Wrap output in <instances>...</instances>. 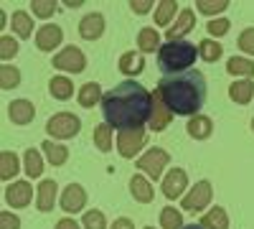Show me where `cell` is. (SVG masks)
I'll return each mask as SVG.
<instances>
[{
  "instance_id": "1",
  "label": "cell",
  "mask_w": 254,
  "mask_h": 229,
  "mask_svg": "<svg viewBox=\"0 0 254 229\" xmlns=\"http://www.w3.org/2000/svg\"><path fill=\"white\" fill-rule=\"evenodd\" d=\"M102 115L110 128H142L153 115V94L132 79L120 81L102 97Z\"/></svg>"
},
{
  "instance_id": "2",
  "label": "cell",
  "mask_w": 254,
  "mask_h": 229,
  "mask_svg": "<svg viewBox=\"0 0 254 229\" xmlns=\"http://www.w3.org/2000/svg\"><path fill=\"white\" fill-rule=\"evenodd\" d=\"M158 92L163 94L168 110L173 115H190L193 117L206 102V76L198 69H188L181 74H171L163 76V81L158 84Z\"/></svg>"
},
{
  "instance_id": "3",
  "label": "cell",
  "mask_w": 254,
  "mask_h": 229,
  "mask_svg": "<svg viewBox=\"0 0 254 229\" xmlns=\"http://www.w3.org/2000/svg\"><path fill=\"white\" fill-rule=\"evenodd\" d=\"M196 56H198V46L188 44V41H168V44L160 46V51H158V69L165 76L188 72L193 67Z\"/></svg>"
},
{
  "instance_id": "4",
  "label": "cell",
  "mask_w": 254,
  "mask_h": 229,
  "mask_svg": "<svg viewBox=\"0 0 254 229\" xmlns=\"http://www.w3.org/2000/svg\"><path fill=\"white\" fill-rule=\"evenodd\" d=\"M46 130H49L51 138L66 140V138L79 135V130H81V120H79L76 115H71V112H59V115H54V117L46 122Z\"/></svg>"
},
{
  "instance_id": "5",
  "label": "cell",
  "mask_w": 254,
  "mask_h": 229,
  "mask_svg": "<svg viewBox=\"0 0 254 229\" xmlns=\"http://www.w3.org/2000/svg\"><path fill=\"white\" fill-rule=\"evenodd\" d=\"M147 133L142 128H130V130H120L117 133V151L122 158H135L137 151L145 145Z\"/></svg>"
},
{
  "instance_id": "6",
  "label": "cell",
  "mask_w": 254,
  "mask_h": 229,
  "mask_svg": "<svg viewBox=\"0 0 254 229\" xmlns=\"http://www.w3.org/2000/svg\"><path fill=\"white\" fill-rule=\"evenodd\" d=\"M168 160H171V155H168L163 148H153V151H147V153L137 160V168H140V171H145V173H147V178L158 181V178H160V173H163V168L168 165Z\"/></svg>"
},
{
  "instance_id": "7",
  "label": "cell",
  "mask_w": 254,
  "mask_h": 229,
  "mask_svg": "<svg viewBox=\"0 0 254 229\" xmlns=\"http://www.w3.org/2000/svg\"><path fill=\"white\" fill-rule=\"evenodd\" d=\"M211 196H214V189H211L208 181H198L193 189H190L183 199V209L186 212H198V209H206Z\"/></svg>"
},
{
  "instance_id": "8",
  "label": "cell",
  "mask_w": 254,
  "mask_h": 229,
  "mask_svg": "<svg viewBox=\"0 0 254 229\" xmlns=\"http://www.w3.org/2000/svg\"><path fill=\"white\" fill-rule=\"evenodd\" d=\"M54 67L56 69H64V72H84V67H87V59H84V54L76 49V46H66L64 51H59L54 56Z\"/></svg>"
},
{
  "instance_id": "9",
  "label": "cell",
  "mask_w": 254,
  "mask_h": 229,
  "mask_svg": "<svg viewBox=\"0 0 254 229\" xmlns=\"http://www.w3.org/2000/svg\"><path fill=\"white\" fill-rule=\"evenodd\" d=\"M84 204H87V191H84L79 183H69L61 194V209L69 212V214H76V212L84 209Z\"/></svg>"
},
{
  "instance_id": "10",
  "label": "cell",
  "mask_w": 254,
  "mask_h": 229,
  "mask_svg": "<svg viewBox=\"0 0 254 229\" xmlns=\"http://www.w3.org/2000/svg\"><path fill=\"white\" fill-rule=\"evenodd\" d=\"M31 199H33V189H31L28 181H15V183H10L8 189H5V201L10 206H15V209L28 206Z\"/></svg>"
},
{
  "instance_id": "11",
  "label": "cell",
  "mask_w": 254,
  "mask_h": 229,
  "mask_svg": "<svg viewBox=\"0 0 254 229\" xmlns=\"http://www.w3.org/2000/svg\"><path fill=\"white\" fill-rule=\"evenodd\" d=\"M171 117H173V112L168 110L163 94L155 89V92H153V115H150V128H153L155 133L165 130L168 125H171Z\"/></svg>"
},
{
  "instance_id": "12",
  "label": "cell",
  "mask_w": 254,
  "mask_h": 229,
  "mask_svg": "<svg viewBox=\"0 0 254 229\" xmlns=\"http://www.w3.org/2000/svg\"><path fill=\"white\" fill-rule=\"evenodd\" d=\"M61 41H64V31H61V26H54V23L41 26L36 33V46L41 51H54Z\"/></svg>"
},
{
  "instance_id": "13",
  "label": "cell",
  "mask_w": 254,
  "mask_h": 229,
  "mask_svg": "<svg viewBox=\"0 0 254 229\" xmlns=\"http://www.w3.org/2000/svg\"><path fill=\"white\" fill-rule=\"evenodd\" d=\"M186 186H188L186 171L183 168H173V171H168V176L163 178V194H165V199H178Z\"/></svg>"
},
{
  "instance_id": "14",
  "label": "cell",
  "mask_w": 254,
  "mask_h": 229,
  "mask_svg": "<svg viewBox=\"0 0 254 229\" xmlns=\"http://www.w3.org/2000/svg\"><path fill=\"white\" fill-rule=\"evenodd\" d=\"M104 33V15L102 13H89L81 18L79 23V36L87 38V41H97Z\"/></svg>"
},
{
  "instance_id": "15",
  "label": "cell",
  "mask_w": 254,
  "mask_h": 229,
  "mask_svg": "<svg viewBox=\"0 0 254 229\" xmlns=\"http://www.w3.org/2000/svg\"><path fill=\"white\" fill-rule=\"evenodd\" d=\"M8 115H10V120L15 125H28L36 117V107L31 105L28 99H15V102L8 105Z\"/></svg>"
},
{
  "instance_id": "16",
  "label": "cell",
  "mask_w": 254,
  "mask_h": 229,
  "mask_svg": "<svg viewBox=\"0 0 254 229\" xmlns=\"http://www.w3.org/2000/svg\"><path fill=\"white\" fill-rule=\"evenodd\" d=\"M193 26H196V15H193V10H190V8H186V10H181V15H178V20H176V26L168 28L165 38H168V41H181V36H186Z\"/></svg>"
},
{
  "instance_id": "17",
  "label": "cell",
  "mask_w": 254,
  "mask_h": 229,
  "mask_svg": "<svg viewBox=\"0 0 254 229\" xmlns=\"http://www.w3.org/2000/svg\"><path fill=\"white\" fill-rule=\"evenodd\" d=\"M211 133H214V122H211V117L193 115L188 120V135L193 140H206V138H211Z\"/></svg>"
},
{
  "instance_id": "18",
  "label": "cell",
  "mask_w": 254,
  "mask_h": 229,
  "mask_svg": "<svg viewBox=\"0 0 254 229\" xmlns=\"http://www.w3.org/2000/svg\"><path fill=\"white\" fill-rule=\"evenodd\" d=\"M36 204H38L41 212H51L54 209V204H56V181H51V178L41 181L38 194H36Z\"/></svg>"
},
{
  "instance_id": "19",
  "label": "cell",
  "mask_w": 254,
  "mask_h": 229,
  "mask_svg": "<svg viewBox=\"0 0 254 229\" xmlns=\"http://www.w3.org/2000/svg\"><path fill=\"white\" fill-rule=\"evenodd\" d=\"M142 69H145V59H142L137 51H127V54L120 56V72H122V74L137 76Z\"/></svg>"
},
{
  "instance_id": "20",
  "label": "cell",
  "mask_w": 254,
  "mask_h": 229,
  "mask_svg": "<svg viewBox=\"0 0 254 229\" xmlns=\"http://www.w3.org/2000/svg\"><path fill=\"white\" fill-rule=\"evenodd\" d=\"M229 97H231V102H237V105H247L254 97V84L249 79H239L229 87Z\"/></svg>"
},
{
  "instance_id": "21",
  "label": "cell",
  "mask_w": 254,
  "mask_h": 229,
  "mask_svg": "<svg viewBox=\"0 0 254 229\" xmlns=\"http://www.w3.org/2000/svg\"><path fill=\"white\" fill-rule=\"evenodd\" d=\"M130 194H132V199L135 201H140V204H150L153 201V189H150V183H147L142 176H132L130 178Z\"/></svg>"
},
{
  "instance_id": "22",
  "label": "cell",
  "mask_w": 254,
  "mask_h": 229,
  "mask_svg": "<svg viewBox=\"0 0 254 229\" xmlns=\"http://www.w3.org/2000/svg\"><path fill=\"white\" fill-rule=\"evenodd\" d=\"M102 97H104V94H102V89H99L97 81H87V84L79 89V105H81V107H94Z\"/></svg>"
},
{
  "instance_id": "23",
  "label": "cell",
  "mask_w": 254,
  "mask_h": 229,
  "mask_svg": "<svg viewBox=\"0 0 254 229\" xmlns=\"http://www.w3.org/2000/svg\"><path fill=\"white\" fill-rule=\"evenodd\" d=\"M49 89H51V97H56V99H69L74 94V84L69 76H54L49 81Z\"/></svg>"
},
{
  "instance_id": "24",
  "label": "cell",
  "mask_w": 254,
  "mask_h": 229,
  "mask_svg": "<svg viewBox=\"0 0 254 229\" xmlns=\"http://www.w3.org/2000/svg\"><path fill=\"white\" fill-rule=\"evenodd\" d=\"M226 72L231 76H254V61L249 59H239V56H231L229 59V64H226Z\"/></svg>"
},
{
  "instance_id": "25",
  "label": "cell",
  "mask_w": 254,
  "mask_h": 229,
  "mask_svg": "<svg viewBox=\"0 0 254 229\" xmlns=\"http://www.w3.org/2000/svg\"><path fill=\"white\" fill-rule=\"evenodd\" d=\"M201 227L203 229H229V217H226V212L221 209V206H216V209H211L201 219Z\"/></svg>"
},
{
  "instance_id": "26",
  "label": "cell",
  "mask_w": 254,
  "mask_h": 229,
  "mask_svg": "<svg viewBox=\"0 0 254 229\" xmlns=\"http://www.w3.org/2000/svg\"><path fill=\"white\" fill-rule=\"evenodd\" d=\"M18 171H20L18 155H15V153H10V151H3V153H0V176H3V181L13 178Z\"/></svg>"
},
{
  "instance_id": "27",
  "label": "cell",
  "mask_w": 254,
  "mask_h": 229,
  "mask_svg": "<svg viewBox=\"0 0 254 229\" xmlns=\"http://www.w3.org/2000/svg\"><path fill=\"white\" fill-rule=\"evenodd\" d=\"M41 148H44V153H46V158L54 163V165H64L69 160V151L64 148V145H59V143H54V140H46L44 145H41Z\"/></svg>"
},
{
  "instance_id": "28",
  "label": "cell",
  "mask_w": 254,
  "mask_h": 229,
  "mask_svg": "<svg viewBox=\"0 0 254 229\" xmlns=\"http://www.w3.org/2000/svg\"><path fill=\"white\" fill-rule=\"evenodd\" d=\"M13 31H15L20 38H28V36L33 33V20H31V15L23 13V10H15V13H13Z\"/></svg>"
},
{
  "instance_id": "29",
  "label": "cell",
  "mask_w": 254,
  "mask_h": 229,
  "mask_svg": "<svg viewBox=\"0 0 254 229\" xmlns=\"http://www.w3.org/2000/svg\"><path fill=\"white\" fill-rule=\"evenodd\" d=\"M137 46H140L142 51H158V46H160L158 31H155V28H142V31L137 33Z\"/></svg>"
},
{
  "instance_id": "30",
  "label": "cell",
  "mask_w": 254,
  "mask_h": 229,
  "mask_svg": "<svg viewBox=\"0 0 254 229\" xmlns=\"http://www.w3.org/2000/svg\"><path fill=\"white\" fill-rule=\"evenodd\" d=\"M176 10H178V3H176V0H163V3H158L155 23H158V26H168V23H171V18L176 15Z\"/></svg>"
},
{
  "instance_id": "31",
  "label": "cell",
  "mask_w": 254,
  "mask_h": 229,
  "mask_svg": "<svg viewBox=\"0 0 254 229\" xmlns=\"http://www.w3.org/2000/svg\"><path fill=\"white\" fill-rule=\"evenodd\" d=\"M94 143H97V148L102 153H110L112 151V128L107 122L104 125H97V130H94Z\"/></svg>"
},
{
  "instance_id": "32",
  "label": "cell",
  "mask_w": 254,
  "mask_h": 229,
  "mask_svg": "<svg viewBox=\"0 0 254 229\" xmlns=\"http://www.w3.org/2000/svg\"><path fill=\"white\" fill-rule=\"evenodd\" d=\"M23 160H26V173L31 176V178H36V176H41L44 173V158H41V153L38 151H26V155H23Z\"/></svg>"
},
{
  "instance_id": "33",
  "label": "cell",
  "mask_w": 254,
  "mask_h": 229,
  "mask_svg": "<svg viewBox=\"0 0 254 229\" xmlns=\"http://www.w3.org/2000/svg\"><path fill=\"white\" fill-rule=\"evenodd\" d=\"M160 224L163 229H183V217L178 209H173V206H165V209L160 212Z\"/></svg>"
},
{
  "instance_id": "34",
  "label": "cell",
  "mask_w": 254,
  "mask_h": 229,
  "mask_svg": "<svg viewBox=\"0 0 254 229\" xmlns=\"http://www.w3.org/2000/svg\"><path fill=\"white\" fill-rule=\"evenodd\" d=\"M18 84H20V72L15 67H10V64L0 67V87H3V89H13Z\"/></svg>"
},
{
  "instance_id": "35",
  "label": "cell",
  "mask_w": 254,
  "mask_h": 229,
  "mask_svg": "<svg viewBox=\"0 0 254 229\" xmlns=\"http://www.w3.org/2000/svg\"><path fill=\"white\" fill-rule=\"evenodd\" d=\"M198 54H201L203 61H219L221 54H224V49L216 44V41L206 38V41H201V44H198Z\"/></svg>"
},
{
  "instance_id": "36",
  "label": "cell",
  "mask_w": 254,
  "mask_h": 229,
  "mask_svg": "<svg viewBox=\"0 0 254 229\" xmlns=\"http://www.w3.org/2000/svg\"><path fill=\"white\" fill-rule=\"evenodd\" d=\"M198 13H206V15H214V13H221L229 8V0H198Z\"/></svg>"
},
{
  "instance_id": "37",
  "label": "cell",
  "mask_w": 254,
  "mask_h": 229,
  "mask_svg": "<svg viewBox=\"0 0 254 229\" xmlns=\"http://www.w3.org/2000/svg\"><path fill=\"white\" fill-rule=\"evenodd\" d=\"M84 229H107V222H104V214L92 209L84 214Z\"/></svg>"
},
{
  "instance_id": "38",
  "label": "cell",
  "mask_w": 254,
  "mask_h": 229,
  "mask_svg": "<svg viewBox=\"0 0 254 229\" xmlns=\"http://www.w3.org/2000/svg\"><path fill=\"white\" fill-rule=\"evenodd\" d=\"M31 8H33V13H36L38 18H49V15H54V10H56V0H33Z\"/></svg>"
},
{
  "instance_id": "39",
  "label": "cell",
  "mask_w": 254,
  "mask_h": 229,
  "mask_svg": "<svg viewBox=\"0 0 254 229\" xmlns=\"http://www.w3.org/2000/svg\"><path fill=\"white\" fill-rule=\"evenodd\" d=\"M15 54H18V41H15L13 36H3V38H0V56L8 61V59H13Z\"/></svg>"
},
{
  "instance_id": "40",
  "label": "cell",
  "mask_w": 254,
  "mask_h": 229,
  "mask_svg": "<svg viewBox=\"0 0 254 229\" xmlns=\"http://www.w3.org/2000/svg\"><path fill=\"white\" fill-rule=\"evenodd\" d=\"M239 49L254 56V28H247V31H242V36H239Z\"/></svg>"
},
{
  "instance_id": "41",
  "label": "cell",
  "mask_w": 254,
  "mask_h": 229,
  "mask_svg": "<svg viewBox=\"0 0 254 229\" xmlns=\"http://www.w3.org/2000/svg\"><path fill=\"white\" fill-rule=\"evenodd\" d=\"M229 20L226 18H219V20H211V23H208V33L211 36H224L226 31H229Z\"/></svg>"
},
{
  "instance_id": "42",
  "label": "cell",
  "mask_w": 254,
  "mask_h": 229,
  "mask_svg": "<svg viewBox=\"0 0 254 229\" xmlns=\"http://www.w3.org/2000/svg\"><path fill=\"white\" fill-rule=\"evenodd\" d=\"M20 227V219L10 212H0V229H18Z\"/></svg>"
},
{
  "instance_id": "43",
  "label": "cell",
  "mask_w": 254,
  "mask_h": 229,
  "mask_svg": "<svg viewBox=\"0 0 254 229\" xmlns=\"http://www.w3.org/2000/svg\"><path fill=\"white\" fill-rule=\"evenodd\" d=\"M150 5H155L153 0H132V3H130V8H132L135 13H140V15L150 10Z\"/></svg>"
},
{
  "instance_id": "44",
  "label": "cell",
  "mask_w": 254,
  "mask_h": 229,
  "mask_svg": "<svg viewBox=\"0 0 254 229\" xmlns=\"http://www.w3.org/2000/svg\"><path fill=\"white\" fill-rule=\"evenodd\" d=\"M112 229H135V224H132L130 219H127V217H120V219H115Z\"/></svg>"
},
{
  "instance_id": "45",
  "label": "cell",
  "mask_w": 254,
  "mask_h": 229,
  "mask_svg": "<svg viewBox=\"0 0 254 229\" xmlns=\"http://www.w3.org/2000/svg\"><path fill=\"white\" fill-rule=\"evenodd\" d=\"M56 229H79V224H76L74 219H61V222L56 224Z\"/></svg>"
},
{
  "instance_id": "46",
  "label": "cell",
  "mask_w": 254,
  "mask_h": 229,
  "mask_svg": "<svg viewBox=\"0 0 254 229\" xmlns=\"http://www.w3.org/2000/svg\"><path fill=\"white\" fill-rule=\"evenodd\" d=\"M183 229H203V227H201V224H186Z\"/></svg>"
},
{
  "instance_id": "47",
  "label": "cell",
  "mask_w": 254,
  "mask_h": 229,
  "mask_svg": "<svg viewBox=\"0 0 254 229\" xmlns=\"http://www.w3.org/2000/svg\"><path fill=\"white\" fill-rule=\"evenodd\" d=\"M252 130H254V120H252Z\"/></svg>"
},
{
  "instance_id": "48",
  "label": "cell",
  "mask_w": 254,
  "mask_h": 229,
  "mask_svg": "<svg viewBox=\"0 0 254 229\" xmlns=\"http://www.w3.org/2000/svg\"><path fill=\"white\" fill-rule=\"evenodd\" d=\"M145 229H153V227H145Z\"/></svg>"
}]
</instances>
